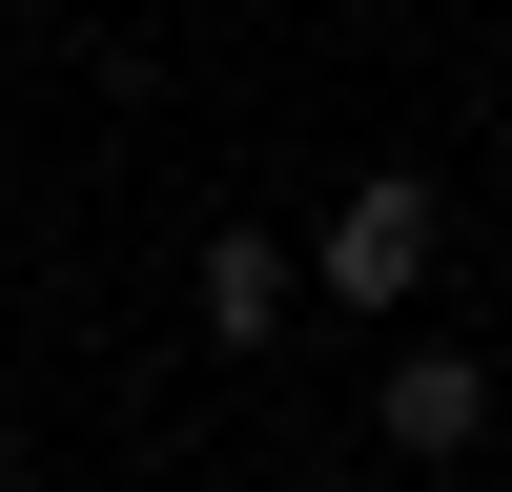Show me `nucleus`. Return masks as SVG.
<instances>
[{"instance_id": "f257e3e1", "label": "nucleus", "mask_w": 512, "mask_h": 492, "mask_svg": "<svg viewBox=\"0 0 512 492\" xmlns=\"http://www.w3.org/2000/svg\"><path fill=\"white\" fill-rule=\"evenodd\" d=\"M328 308H390V287H431V185H410V164H369L349 205H328Z\"/></svg>"}, {"instance_id": "f03ea898", "label": "nucleus", "mask_w": 512, "mask_h": 492, "mask_svg": "<svg viewBox=\"0 0 512 492\" xmlns=\"http://www.w3.org/2000/svg\"><path fill=\"white\" fill-rule=\"evenodd\" d=\"M287 308H308V267H287L267 226H226V246H205V328H226V349H267Z\"/></svg>"}, {"instance_id": "7ed1b4c3", "label": "nucleus", "mask_w": 512, "mask_h": 492, "mask_svg": "<svg viewBox=\"0 0 512 492\" xmlns=\"http://www.w3.org/2000/svg\"><path fill=\"white\" fill-rule=\"evenodd\" d=\"M472 431H492V369L472 349H410L390 369V451H472Z\"/></svg>"}]
</instances>
